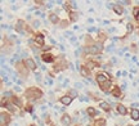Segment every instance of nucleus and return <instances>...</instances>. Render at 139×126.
<instances>
[{"instance_id":"1","label":"nucleus","mask_w":139,"mask_h":126,"mask_svg":"<svg viewBox=\"0 0 139 126\" xmlns=\"http://www.w3.org/2000/svg\"><path fill=\"white\" fill-rule=\"evenodd\" d=\"M26 95L30 99H35V98H40L41 97V91L37 90V89H30L26 91Z\"/></svg>"},{"instance_id":"2","label":"nucleus","mask_w":139,"mask_h":126,"mask_svg":"<svg viewBox=\"0 0 139 126\" xmlns=\"http://www.w3.org/2000/svg\"><path fill=\"white\" fill-rule=\"evenodd\" d=\"M102 49H103L102 45L99 44V45H93V46H90V48H88L86 50H88L89 53H91V54H97V53L102 52Z\"/></svg>"},{"instance_id":"3","label":"nucleus","mask_w":139,"mask_h":126,"mask_svg":"<svg viewBox=\"0 0 139 126\" xmlns=\"http://www.w3.org/2000/svg\"><path fill=\"white\" fill-rule=\"evenodd\" d=\"M107 78H108V77H107L106 73H98L97 75V82L100 84V85H103L107 81Z\"/></svg>"},{"instance_id":"4","label":"nucleus","mask_w":139,"mask_h":126,"mask_svg":"<svg viewBox=\"0 0 139 126\" xmlns=\"http://www.w3.org/2000/svg\"><path fill=\"white\" fill-rule=\"evenodd\" d=\"M25 64H26L30 70H36V64H35V62L31 58H27L26 61H25Z\"/></svg>"},{"instance_id":"5","label":"nucleus","mask_w":139,"mask_h":126,"mask_svg":"<svg viewBox=\"0 0 139 126\" xmlns=\"http://www.w3.org/2000/svg\"><path fill=\"white\" fill-rule=\"evenodd\" d=\"M71 102H72V98L70 95H65V97H62V98H61V103H62V104H65V106L71 104Z\"/></svg>"},{"instance_id":"6","label":"nucleus","mask_w":139,"mask_h":126,"mask_svg":"<svg viewBox=\"0 0 139 126\" xmlns=\"http://www.w3.org/2000/svg\"><path fill=\"white\" fill-rule=\"evenodd\" d=\"M41 59H43L44 62H46V63H52L54 58H53V55H52V54H46V53H45V54H43V55H41Z\"/></svg>"},{"instance_id":"7","label":"nucleus","mask_w":139,"mask_h":126,"mask_svg":"<svg viewBox=\"0 0 139 126\" xmlns=\"http://www.w3.org/2000/svg\"><path fill=\"white\" fill-rule=\"evenodd\" d=\"M130 115H131V118L134 120V121H138V120H139V109H137V108L131 109Z\"/></svg>"},{"instance_id":"8","label":"nucleus","mask_w":139,"mask_h":126,"mask_svg":"<svg viewBox=\"0 0 139 126\" xmlns=\"http://www.w3.org/2000/svg\"><path fill=\"white\" fill-rule=\"evenodd\" d=\"M117 112L121 116H125L126 113H128V111H126V108H125V106H122V104H119L117 106Z\"/></svg>"},{"instance_id":"9","label":"nucleus","mask_w":139,"mask_h":126,"mask_svg":"<svg viewBox=\"0 0 139 126\" xmlns=\"http://www.w3.org/2000/svg\"><path fill=\"white\" fill-rule=\"evenodd\" d=\"M9 121H10V117L5 113H1V126H5V122L8 124Z\"/></svg>"},{"instance_id":"10","label":"nucleus","mask_w":139,"mask_h":126,"mask_svg":"<svg viewBox=\"0 0 139 126\" xmlns=\"http://www.w3.org/2000/svg\"><path fill=\"white\" fill-rule=\"evenodd\" d=\"M99 107H100V108H103V111H106V112H109V109H111V108H109V104L107 102H100Z\"/></svg>"},{"instance_id":"11","label":"nucleus","mask_w":139,"mask_h":126,"mask_svg":"<svg viewBox=\"0 0 139 126\" xmlns=\"http://www.w3.org/2000/svg\"><path fill=\"white\" fill-rule=\"evenodd\" d=\"M111 94L113 97H116V98H120V95H121V90H120V87H115V89L111 91Z\"/></svg>"},{"instance_id":"12","label":"nucleus","mask_w":139,"mask_h":126,"mask_svg":"<svg viewBox=\"0 0 139 126\" xmlns=\"http://www.w3.org/2000/svg\"><path fill=\"white\" fill-rule=\"evenodd\" d=\"M70 122H71V117H70L68 115H65V116L62 117V124H63V125H68Z\"/></svg>"},{"instance_id":"13","label":"nucleus","mask_w":139,"mask_h":126,"mask_svg":"<svg viewBox=\"0 0 139 126\" xmlns=\"http://www.w3.org/2000/svg\"><path fill=\"white\" fill-rule=\"evenodd\" d=\"M35 40H36V43L39 44V45H44V36H43V35H40V34H39V35L36 36V39H35Z\"/></svg>"},{"instance_id":"14","label":"nucleus","mask_w":139,"mask_h":126,"mask_svg":"<svg viewBox=\"0 0 139 126\" xmlns=\"http://www.w3.org/2000/svg\"><path fill=\"white\" fill-rule=\"evenodd\" d=\"M113 10H115L117 14H122L124 9H122V7H120V5H113Z\"/></svg>"},{"instance_id":"15","label":"nucleus","mask_w":139,"mask_h":126,"mask_svg":"<svg viewBox=\"0 0 139 126\" xmlns=\"http://www.w3.org/2000/svg\"><path fill=\"white\" fill-rule=\"evenodd\" d=\"M80 72H81V75H83L84 77H88V76H89V71L86 70V67H81V68H80Z\"/></svg>"},{"instance_id":"16","label":"nucleus","mask_w":139,"mask_h":126,"mask_svg":"<svg viewBox=\"0 0 139 126\" xmlns=\"http://www.w3.org/2000/svg\"><path fill=\"white\" fill-rule=\"evenodd\" d=\"M86 112H88V115H90V116H95L97 113H98V112L95 111V109L93 108V107H89V108L86 109Z\"/></svg>"},{"instance_id":"17","label":"nucleus","mask_w":139,"mask_h":126,"mask_svg":"<svg viewBox=\"0 0 139 126\" xmlns=\"http://www.w3.org/2000/svg\"><path fill=\"white\" fill-rule=\"evenodd\" d=\"M23 21H18V26H17V31L21 34H23Z\"/></svg>"},{"instance_id":"18","label":"nucleus","mask_w":139,"mask_h":126,"mask_svg":"<svg viewBox=\"0 0 139 126\" xmlns=\"http://www.w3.org/2000/svg\"><path fill=\"white\" fill-rule=\"evenodd\" d=\"M49 19L53 22V23H58V17H57V15L54 14V13H52L49 15Z\"/></svg>"},{"instance_id":"19","label":"nucleus","mask_w":139,"mask_h":126,"mask_svg":"<svg viewBox=\"0 0 139 126\" xmlns=\"http://www.w3.org/2000/svg\"><path fill=\"white\" fill-rule=\"evenodd\" d=\"M13 103H14V104H15V106H18V107H20V106H22V103H21V100H20V99H18V98H17V97H13Z\"/></svg>"},{"instance_id":"20","label":"nucleus","mask_w":139,"mask_h":126,"mask_svg":"<svg viewBox=\"0 0 139 126\" xmlns=\"http://www.w3.org/2000/svg\"><path fill=\"white\" fill-rule=\"evenodd\" d=\"M68 95L71 97L72 99H74L75 97H77V93H76V91H75V90H70V91H68Z\"/></svg>"},{"instance_id":"21","label":"nucleus","mask_w":139,"mask_h":126,"mask_svg":"<svg viewBox=\"0 0 139 126\" xmlns=\"http://www.w3.org/2000/svg\"><path fill=\"white\" fill-rule=\"evenodd\" d=\"M104 124H106V121H104L103 118H100V120H98V121L95 122V125L97 126H104Z\"/></svg>"},{"instance_id":"22","label":"nucleus","mask_w":139,"mask_h":126,"mask_svg":"<svg viewBox=\"0 0 139 126\" xmlns=\"http://www.w3.org/2000/svg\"><path fill=\"white\" fill-rule=\"evenodd\" d=\"M109 86H111V82H106V84H103V87H102V89H103L104 91H107Z\"/></svg>"},{"instance_id":"23","label":"nucleus","mask_w":139,"mask_h":126,"mask_svg":"<svg viewBox=\"0 0 139 126\" xmlns=\"http://www.w3.org/2000/svg\"><path fill=\"white\" fill-rule=\"evenodd\" d=\"M7 108H8L10 112H15V108H14L13 104H7Z\"/></svg>"},{"instance_id":"24","label":"nucleus","mask_w":139,"mask_h":126,"mask_svg":"<svg viewBox=\"0 0 139 126\" xmlns=\"http://www.w3.org/2000/svg\"><path fill=\"white\" fill-rule=\"evenodd\" d=\"M88 66H90V67L93 68V67H97L98 64H97V63H94V62H89V63H88Z\"/></svg>"},{"instance_id":"25","label":"nucleus","mask_w":139,"mask_h":126,"mask_svg":"<svg viewBox=\"0 0 139 126\" xmlns=\"http://www.w3.org/2000/svg\"><path fill=\"white\" fill-rule=\"evenodd\" d=\"M76 15H77L76 13H71V19H72V21H75V19H76V18H77Z\"/></svg>"},{"instance_id":"26","label":"nucleus","mask_w":139,"mask_h":126,"mask_svg":"<svg viewBox=\"0 0 139 126\" xmlns=\"http://www.w3.org/2000/svg\"><path fill=\"white\" fill-rule=\"evenodd\" d=\"M128 31H129V32H131V31H133V24L131 23L128 24Z\"/></svg>"},{"instance_id":"27","label":"nucleus","mask_w":139,"mask_h":126,"mask_svg":"<svg viewBox=\"0 0 139 126\" xmlns=\"http://www.w3.org/2000/svg\"><path fill=\"white\" fill-rule=\"evenodd\" d=\"M26 112H32V107H31V106H27V107H26Z\"/></svg>"},{"instance_id":"28","label":"nucleus","mask_w":139,"mask_h":126,"mask_svg":"<svg viewBox=\"0 0 139 126\" xmlns=\"http://www.w3.org/2000/svg\"><path fill=\"white\" fill-rule=\"evenodd\" d=\"M65 9H66V10H70V7H68V4H66V5H65Z\"/></svg>"},{"instance_id":"29","label":"nucleus","mask_w":139,"mask_h":126,"mask_svg":"<svg viewBox=\"0 0 139 126\" xmlns=\"http://www.w3.org/2000/svg\"><path fill=\"white\" fill-rule=\"evenodd\" d=\"M39 24H40L39 22H34V26H35V27H37V26H39Z\"/></svg>"},{"instance_id":"30","label":"nucleus","mask_w":139,"mask_h":126,"mask_svg":"<svg viewBox=\"0 0 139 126\" xmlns=\"http://www.w3.org/2000/svg\"><path fill=\"white\" fill-rule=\"evenodd\" d=\"M138 21H139V15H138Z\"/></svg>"}]
</instances>
